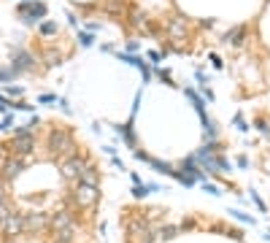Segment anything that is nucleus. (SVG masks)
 I'll list each match as a JSON object with an SVG mask.
<instances>
[{
	"mask_svg": "<svg viewBox=\"0 0 270 243\" xmlns=\"http://www.w3.org/2000/svg\"><path fill=\"white\" fill-rule=\"evenodd\" d=\"M195 78H197V87H208V76L203 68H195Z\"/></svg>",
	"mask_w": 270,
	"mask_h": 243,
	"instance_id": "nucleus-37",
	"label": "nucleus"
},
{
	"mask_svg": "<svg viewBox=\"0 0 270 243\" xmlns=\"http://www.w3.org/2000/svg\"><path fill=\"white\" fill-rule=\"evenodd\" d=\"M68 227H76V214L73 208H60V211L49 214V230L51 233H62Z\"/></svg>",
	"mask_w": 270,
	"mask_h": 243,
	"instance_id": "nucleus-9",
	"label": "nucleus"
},
{
	"mask_svg": "<svg viewBox=\"0 0 270 243\" xmlns=\"http://www.w3.org/2000/svg\"><path fill=\"white\" fill-rule=\"evenodd\" d=\"M143 22H146V14H141L138 8H130V27H133V30H141Z\"/></svg>",
	"mask_w": 270,
	"mask_h": 243,
	"instance_id": "nucleus-25",
	"label": "nucleus"
},
{
	"mask_svg": "<svg viewBox=\"0 0 270 243\" xmlns=\"http://www.w3.org/2000/svg\"><path fill=\"white\" fill-rule=\"evenodd\" d=\"M76 41H78V46H81V49H89L92 43H95V35H92V32H87V30H81L76 35Z\"/></svg>",
	"mask_w": 270,
	"mask_h": 243,
	"instance_id": "nucleus-30",
	"label": "nucleus"
},
{
	"mask_svg": "<svg viewBox=\"0 0 270 243\" xmlns=\"http://www.w3.org/2000/svg\"><path fill=\"white\" fill-rule=\"evenodd\" d=\"M230 216H233V219H238V222H243V225H249L252 227L254 225V216H249V214H243V211H238V208H230L227 211Z\"/></svg>",
	"mask_w": 270,
	"mask_h": 243,
	"instance_id": "nucleus-29",
	"label": "nucleus"
},
{
	"mask_svg": "<svg viewBox=\"0 0 270 243\" xmlns=\"http://www.w3.org/2000/svg\"><path fill=\"white\" fill-rule=\"evenodd\" d=\"M16 76H19V73L11 68V65H0V81H3V84H11Z\"/></svg>",
	"mask_w": 270,
	"mask_h": 243,
	"instance_id": "nucleus-27",
	"label": "nucleus"
},
{
	"mask_svg": "<svg viewBox=\"0 0 270 243\" xmlns=\"http://www.w3.org/2000/svg\"><path fill=\"white\" fill-rule=\"evenodd\" d=\"M179 227H181V233H189V230H195V227H197L195 216H187V219H184V222H181Z\"/></svg>",
	"mask_w": 270,
	"mask_h": 243,
	"instance_id": "nucleus-38",
	"label": "nucleus"
},
{
	"mask_svg": "<svg viewBox=\"0 0 270 243\" xmlns=\"http://www.w3.org/2000/svg\"><path fill=\"white\" fill-rule=\"evenodd\" d=\"M203 122V135H206V141H219V127H216V122L211 119V116H200Z\"/></svg>",
	"mask_w": 270,
	"mask_h": 243,
	"instance_id": "nucleus-20",
	"label": "nucleus"
},
{
	"mask_svg": "<svg viewBox=\"0 0 270 243\" xmlns=\"http://www.w3.org/2000/svg\"><path fill=\"white\" fill-rule=\"evenodd\" d=\"M235 165H238L241 170H246V168H249V157H246V154H241L238 160H235Z\"/></svg>",
	"mask_w": 270,
	"mask_h": 243,
	"instance_id": "nucleus-50",
	"label": "nucleus"
},
{
	"mask_svg": "<svg viewBox=\"0 0 270 243\" xmlns=\"http://www.w3.org/2000/svg\"><path fill=\"white\" fill-rule=\"evenodd\" d=\"M87 162H89V157L84 154V152H76V154L65 157V160L60 162V173H62V179L76 184V181H78V176H81V170L87 168Z\"/></svg>",
	"mask_w": 270,
	"mask_h": 243,
	"instance_id": "nucleus-4",
	"label": "nucleus"
},
{
	"mask_svg": "<svg viewBox=\"0 0 270 243\" xmlns=\"http://www.w3.org/2000/svg\"><path fill=\"white\" fill-rule=\"evenodd\" d=\"M254 124H257V130H260L262 135H265V138H270V122H268V119H262V116H257V119H254Z\"/></svg>",
	"mask_w": 270,
	"mask_h": 243,
	"instance_id": "nucleus-33",
	"label": "nucleus"
},
{
	"mask_svg": "<svg viewBox=\"0 0 270 243\" xmlns=\"http://www.w3.org/2000/svg\"><path fill=\"white\" fill-rule=\"evenodd\" d=\"M0 233H3L5 238H11V241H14L16 235H22V233H24V227H22V214H19V211H14V214H11L8 219L3 222Z\"/></svg>",
	"mask_w": 270,
	"mask_h": 243,
	"instance_id": "nucleus-12",
	"label": "nucleus"
},
{
	"mask_svg": "<svg viewBox=\"0 0 270 243\" xmlns=\"http://www.w3.org/2000/svg\"><path fill=\"white\" fill-rule=\"evenodd\" d=\"M249 195H252V200H254V206H257V208H260V211H262V214H265V211H268V208H265V203H262V198H260V195H257V192H254V189H252V192H249Z\"/></svg>",
	"mask_w": 270,
	"mask_h": 243,
	"instance_id": "nucleus-48",
	"label": "nucleus"
},
{
	"mask_svg": "<svg viewBox=\"0 0 270 243\" xmlns=\"http://www.w3.org/2000/svg\"><path fill=\"white\" fill-rule=\"evenodd\" d=\"M14 127H16V122H14V114H5L3 119H0V133H14Z\"/></svg>",
	"mask_w": 270,
	"mask_h": 243,
	"instance_id": "nucleus-32",
	"label": "nucleus"
},
{
	"mask_svg": "<svg viewBox=\"0 0 270 243\" xmlns=\"http://www.w3.org/2000/svg\"><path fill=\"white\" fill-rule=\"evenodd\" d=\"M233 124H235V127H238V130H241V133H246V130H249V122L243 119V114H241V111H238V114L233 116Z\"/></svg>",
	"mask_w": 270,
	"mask_h": 243,
	"instance_id": "nucleus-36",
	"label": "nucleus"
},
{
	"mask_svg": "<svg viewBox=\"0 0 270 243\" xmlns=\"http://www.w3.org/2000/svg\"><path fill=\"white\" fill-rule=\"evenodd\" d=\"M151 195V187L146 181H141V184H133V198L135 200H143V198H149Z\"/></svg>",
	"mask_w": 270,
	"mask_h": 243,
	"instance_id": "nucleus-24",
	"label": "nucleus"
},
{
	"mask_svg": "<svg viewBox=\"0 0 270 243\" xmlns=\"http://www.w3.org/2000/svg\"><path fill=\"white\" fill-rule=\"evenodd\" d=\"M208 60H211V65H214L216 70H222V68H225V62H222V57H219V54H214V51H211V54H208Z\"/></svg>",
	"mask_w": 270,
	"mask_h": 243,
	"instance_id": "nucleus-45",
	"label": "nucleus"
},
{
	"mask_svg": "<svg viewBox=\"0 0 270 243\" xmlns=\"http://www.w3.org/2000/svg\"><path fill=\"white\" fill-rule=\"evenodd\" d=\"M8 157H11V149L5 146V143H0V165H3V162L8 160Z\"/></svg>",
	"mask_w": 270,
	"mask_h": 243,
	"instance_id": "nucleus-49",
	"label": "nucleus"
},
{
	"mask_svg": "<svg viewBox=\"0 0 270 243\" xmlns=\"http://www.w3.org/2000/svg\"><path fill=\"white\" fill-rule=\"evenodd\" d=\"M76 233H78V225L62 230V233H51V238H46V243H78Z\"/></svg>",
	"mask_w": 270,
	"mask_h": 243,
	"instance_id": "nucleus-19",
	"label": "nucleus"
},
{
	"mask_svg": "<svg viewBox=\"0 0 270 243\" xmlns=\"http://www.w3.org/2000/svg\"><path fill=\"white\" fill-rule=\"evenodd\" d=\"M216 170H219V173H233V162H230L225 154H216Z\"/></svg>",
	"mask_w": 270,
	"mask_h": 243,
	"instance_id": "nucleus-28",
	"label": "nucleus"
},
{
	"mask_svg": "<svg viewBox=\"0 0 270 243\" xmlns=\"http://www.w3.org/2000/svg\"><path fill=\"white\" fill-rule=\"evenodd\" d=\"M124 51H127V54H138V51H141V43H138L135 38H130V41H127V49H124Z\"/></svg>",
	"mask_w": 270,
	"mask_h": 243,
	"instance_id": "nucleus-44",
	"label": "nucleus"
},
{
	"mask_svg": "<svg viewBox=\"0 0 270 243\" xmlns=\"http://www.w3.org/2000/svg\"><path fill=\"white\" fill-rule=\"evenodd\" d=\"M184 95H187L189 100H192V106H195L197 114H200V116H206V108H203V106H206V100H203V97L197 95V92H195L192 87H184Z\"/></svg>",
	"mask_w": 270,
	"mask_h": 243,
	"instance_id": "nucleus-21",
	"label": "nucleus"
},
{
	"mask_svg": "<svg viewBox=\"0 0 270 243\" xmlns=\"http://www.w3.org/2000/svg\"><path fill=\"white\" fill-rule=\"evenodd\" d=\"M100 51H105V54H116V46H114V43H103Z\"/></svg>",
	"mask_w": 270,
	"mask_h": 243,
	"instance_id": "nucleus-52",
	"label": "nucleus"
},
{
	"mask_svg": "<svg viewBox=\"0 0 270 243\" xmlns=\"http://www.w3.org/2000/svg\"><path fill=\"white\" fill-rule=\"evenodd\" d=\"M57 22H51V19H43L41 24H38V35L41 38H51V35H57Z\"/></svg>",
	"mask_w": 270,
	"mask_h": 243,
	"instance_id": "nucleus-23",
	"label": "nucleus"
},
{
	"mask_svg": "<svg viewBox=\"0 0 270 243\" xmlns=\"http://www.w3.org/2000/svg\"><path fill=\"white\" fill-rule=\"evenodd\" d=\"M11 68L16 70V73H32V70H35V65H38V57L32 54V51H27V49H16L11 51Z\"/></svg>",
	"mask_w": 270,
	"mask_h": 243,
	"instance_id": "nucleus-7",
	"label": "nucleus"
},
{
	"mask_svg": "<svg viewBox=\"0 0 270 243\" xmlns=\"http://www.w3.org/2000/svg\"><path fill=\"white\" fill-rule=\"evenodd\" d=\"M76 141L73 135H70L68 127H62V124H51L49 130H46V157L54 162H62L65 157L76 154Z\"/></svg>",
	"mask_w": 270,
	"mask_h": 243,
	"instance_id": "nucleus-1",
	"label": "nucleus"
},
{
	"mask_svg": "<svg viewBox=\"0 0 270 243\" xmlns=\"http://www.w3.org/2000/svg\"><path fill=\"white\" fill-rule=\"evenodd\" d=\"M30 162H35V157H8V160L0 165V179H3L5 184H11V181H16L19 176L27 170Z\"/></svg>",
	"mask_w": 270,
	"mask_h": 243,
	"instance_id": "nucleus-5",
	"label": "nucleus"
},
{
	"mask_svg": "<svg viewBox=\"0 0 270 243\" xmlns=\"http://www.w3.org/2000/svg\"><path fill=\"white\" fill-rule=\"evenodd\" d=\"M5 97H8V100H11V97H16V100H19V97H24V92H27V89H24V87H19V84H5Z\"/></svg>",
	"mask_w": 270,
	"mask_h": 243,
	"instance_id": "nucleus-26",
	"label": "nucleus"
},
{
	"mask_svg": "<svg viewBox=\"0 0 270 243\" xmlns=\"http://www.w3.org/2000/svg\"><path fill=\"white\" fill-rule=\"evenodd\" d=\"M16 16H22L24 24H41L49 16V5L43 0H22L16 5Z\"/></svg>",
	"mask_w": 270,
	"mask_h": 243,
	"instance_id": "nucleus-3",
	"label": "nucleus"
},
{
	"mask_svg": "<svg viewBox=\"0 0 270 243\" xmlns=\"http://www.w3.org/2000/svg\"><path fill=\"white\" fill-rule=\"evenodd\" d=\"M179 170L184 176H189V179H195L197 184L200 181H206V170H203L200 165H197V160H195V154H187L184 160L179 162Z\"/></svg>",
	"mask_w": 270,
	"mask_h": 243,
	"instance_id": "nucleus-10",
	"label": "nucleus"
},
{
	"mask_svg": "<svg viewBox=\"0 0 270 243\" xmlns=\"http://www.w3.org/2000/svg\"><path fill=\"white\" fill-rule=\"evenodd\" d=\"M133 157H135L138 162H146V165L151 162V154H149V152H143V149H135V152H133Z\"/></svg>",
	"mask_w": 270,
	"mask_h": 243,
	"instance_id": "nucleus-40",
	"label": "nucleus"
},
{
	"mask_svg": "<svg viewBox=\"0 0 270 243\" xmlns=\"http://www.w3.org/2000/svg\"><path fill=\"white\" fill-rule=\"evenodd\" d=\"M200 187H203V189H206V192H208V195H222V189H219V187H216V184H211V181H200Z\"/></svg>",
	"mask_w": 270,
	"mask_h": 243,
	"instance_id": "nucleus-41",
	"label": "nucleus"
},
{
	"mask_svg": "<svg viewBox=\"0 0 270 243\" xmlns=\"http://www.w3.org/2000/svg\"><path fill=\"white\" fill-rule=\"evenodd\" d=\"M11 214H14V206H11V203H3V206H0V227H3V222L8 219Z\"/></svg>",
	"mask_w": 270,
	"mask_h": 243,
	"instance_id": "nucleus-34",
	"label": "nucleus"
},
{
	"mask_svg": "<svg viewBox=\"0 0 270 243\" xmlns=\"http://www.w3.org/2000/svg\"><path fill=\"white\" fill-rule=\"evenodd\" d=\"M246 41V24H235V27H230L225 35H222V43H230V46H243Z\"/></svg>",
	"mask_w": 270,
	"mask_h": 243,
	"instance_id": "nucleus-14",
	"label": "nucleus"
},
{
	"mask_svg": "<svg viewBox=\"0 0 270 243\" xmlns=\"http://www.w3.org/2000/svg\"><path fill=\"white\" fill-rule=\"evenodd\" d=\"M35 135H11V157H35Z\"/></svg>",
	"mask_w": 270,
	"mask_h": 243,
	"instance_id": "nucleus-8",
	"label": "nucleus"
},
{
	"mask_svg": "<svg viewBox=\"0 0 270 243\" xmlns=\"http://www.w3.org/2000/svg\"><path fill=\"white\" fill-rule=\"evenodd\" d=\"M70 206L81 208V211H92V208L100 203V187H87V184H73V192H70Z\"/></svg>",
	"mask_w": 270,
	"mask_h": 243,
	"instance_id": "nucleus-2",
	"label": "nucleus"
},
{
	"mask_svg": "<svg viewBox=\"0 0 270 243\" xmlns=\"http://www.w3.org/2000/svg\"><path fill=\"white\" fill-rule=\"evenodd\" d=\"M103 152L111 154V157H116V149H114V146H103Z\"/></svg>",
	"mask_w": 270,
	"mask_h": 243,
	"instance_id": "nucleus-57",
	"label": "nucleus"
},
{
	"mask_svg": "<svg viewBox=\"0 0 270 243\" xmlns=\"http://www.w3.org/2000/svg\"><path fill=\"white\" fill-rule=\"evenodd\" d=\"M133 124H135V116H130V122H127V124H119V127H116V135H119L122 141L135 152V130H133Z\"/></svg>",
	"mask_w": 270,
	"mask_h": 243,
	"instance_id": "nucleus-18",
	"label": "nucleus"
},
{
	"mask_svg": "<svg viewBox=\"0 0 270 243\" xmlns=\"http://www.w3.org/2000/svg\"><path fill=\"white\" fill-rule=\"evenodd\" d=\"M38 103H60V97L51 95V92H46V95H38Z\"/></svg>",
	"mask_w": 270,
	"mask_h": 243,
	"instance_id": "nucleus-46",
	"label": "nucleus"
},
{
	"mask_svg": "<svg viewBox=\"0 0 270 243\" xmlns=\"http://www.w3.org/2000/svg\"><path fill=\"white\" fill-rule=\"evenodd\" d=\"M62 60H65V54L60 49H51V46H43V49H41L43 68H57V65H62Z\"/></svg>",
	"mask_w": 270,
	"mask_h": 243,
	"instance_id": "nucleus-15",
	"label": "nucleus"
},
{
	"mask_svg": "<svg viewBox=\"0 0 270 243\" xmlns=\"http://www.w3.org/2000/svg\"><path fill=\"white\" fill-rule=\"evenodd\" d=\"M225 235H230V238H233V241H238V243H243V233H241L238 227H227V230H225Z\"/></svg>",
	"mask_w": 270,
	"mask_h": 243,
	"instance_id": "nucleus-39",
	"label": "nucleus"
},
{
	"mask_svg": "<svg viewBox=\"0 0 270 243\" xmlns=\"http://www.w3.org/2000/svg\"><path fill=\"white\" fill-rule=\"evenodd\" d=\"M3 203H8V184L0 181V206H3Z\"/></svg>",
	"mask_w": 270,
	"mask_h": 243,
	"instance_id": "nucleus-47",
	"label": "nucleus"
},
{
	"mask_svg": "<svg viewBox=\"0 0 270 243\" xmlns=\"http://www.w3.org/2000/svg\"><path fill=\"white\" fill-rule=\"evenodd\" d=\"M154 76L160 78V81H165L168 87H176V81H173V73H170L168 68H157V70H154Z\"/></svg>",
	"mask_w": 270,
	"mask_h": 243,
	"instance_id": "nucleus-31",
	"label": "nucleus"
},
{
	"mask_svg": "<svg viewBox=\"0 0 270 243\" xmlns=\"http://www.w3.org/2000/svg\"><path fill=\"white\" fill-rule=\"evenodd\" d=\"M149 165L154 168V173H162V176H173L176 173V168L170 165V162H162V160H157V157H151Z\"/></svg>",
	"mask_w": 270,
	"mask_h": 243,
	"instance_id": "nucleus-22",
	"label": "nucleus"
},
{
	"mask_svg": "<svg viewBox=\"0 0 270 243\" xmlns=\"http://www.w3.org/2000/svg\"><path fill=\"white\" fill-rule=\"evenodd\" d=\"M22 227L24 235H38L49 230V214L46 211H22Z\"/></svg>",
	"mask_w": 270,
	"mask_h": 243,
	"instance_id": "nucleus-6",
	"label": "nucleus"
},
{
	"mask_svg": "<svg viewBox=\"0 0 270 243\" xmlns=\"http://www.w3.org/2000/svg\"><path fill=\"white\" fill-rule=\"evenodd\" d=\"M68 22H70V27H78V19L70 14V11H68Z\"/></svg>",
	"mask_w": 270,
	"mask_h": 243,
	"instance_id": "nucleus-55",
	"label": "nucleus"
},
{
	"mask_svg": "<svg viewBox=\"0 0 270 243\" xmlns=\"http://www.w3.org/2000/svg\"><path fill=\"white\" fill-rule=\"evenodd\" d=\"M111 162H114V168H119V170H124V162L119 160V157H111Z\"/></svg>",
	"mask_w": 270,
	"mask_h": 243,
	"instance_id": "nucleus-54",
	"label": "nucleus"
},
{
	"mask_svg": "<svg viewBox=\"0 0 270 243\" xmlns=\"http://www.w3.org/2000/svg\"><path fill=\"white\" fill-rule=\"evenodd\" d=\"M78 184H87V187H100V168L95 165V162H87V168L81 170V176H78Z\"/></svg>",
	"mask_w": 270,
	"mask_h": 243,
	"instance_id": "nucleus-13",
	"label": "nucleus"
},
{
	"mask_svg": "<svg viewBox=\"0 0 270 243\" xmlns=\"http://www.w3.org/2000/svg\"><path fill=\"white\" fill-rule=\"evenodd\" d=\"M97 30H100V22H89V24H87V32H92V35H95Z\"/></svg>",
	"mask_w": 270,
	"mask_h": 243,
	"instance_id": "nucleus-53",
	"label": "nucleus"
},
{
	"mask_svg": "<svg viewBox=\"0 0 270 243\" xmlns=\"http://www.w3.org/2000/svg\"><path fill=\"white\" fill-rule=\"evenodd\" d=\"M200 92H203V97H206L208 103H214V100H216V95H214V92H211L208 87H200Z\"/></svg>",
	"mask_w": 270,
	"mask_h": 243,
	"instance_id": "nucleus-51",
	"label": "nucleus"
},
{
	"mask_svg": "<svg viewBox=\"0 0 270 243\" xmlns=\"http://www.w3.org/2000/svg\"><path fill=\"white\" fill-rule=\"evenodd\" d=\"M200 27H214V19H200Z\"/></svg>",
	"mask_w": 270,
	"mask_h": 243,
	"instance_id": "nucleus-56",
	"label": "nucleus"
},
{
	"mask_svg": "<svg viewBox=\"0 0 270 243\" xmlns=\"http://www.w3.org/2000/svg\"><path fill=\"white\" fill-rule=\"evenodd\" d=\"M146 57H149V60H151V62H154V65H160V60H165V54H162V51H160V49H151V51H149V54H146Z\"/></svg>",
	"mask_w": 270,
	"mask_h": 243,
	"instance_id": "nucleus-42",
	"label": "nucleus"
},
{
	"mask_svg": "<svg viewBox=\"0 0 270 243\" xmlns=\"http://www.w3.org/2000/svg\"><path fill=\"white\" fill-rule=\"evenodd\" d=\"M165 30H168L170 41H181V38H187V32H189V22L184 16H170L165 22Z\"/></svg>",
	"mask_w": 270,
	"mask_h": 243,
	"instance_id": "nucleus-11",
	"label": "nucleus"
},
{
	"mask_svg": "<svg viewBox=\"0 0 270 243\" xmlns=\"http://www.w3.org/2000/svg\"><path fill=\"white\" fill-rule=\"evenodd\" d=\"M154 235L162 243H168V241H173L176 235H181V227L179 225H170V222H160V225L154 227Z\"/></svg>",
	"mask_w": 270,
	"mask_h": 243,
	"instance_id": "nucleus-16",
	"label": "nucleus"
},
{
	"mask_svg": "<svg viewBox=\"0 0 270 243\" xmlns=\"http://www.w3.org/2000/svg\"><path fill=\"white\" fill-rule=\"evenodd\" d=\"M138 70H141V76H143V84H151V78H154V70L149 68V62H143Z\"/></svg>",
	"mask_w": 270,
	"mask_h": 243,
	"instance_id": "nucleus-35",
	"label": "nucleus"
},
{
	"mask_svg": "<svg viewBox=\"0 0 270 243\" xmlns=\"http://www.w3.org/2000/svg\"><path fill=\"white\" fill-rule=\"evenodd\" d=\"M100 8H103L108 16L119 19V16H124V11H127V0H103Z\"/></svg>",
	"mask_w": 270,
	"mask_h": 243,
	"instance_id": "nucleus-17",
	"label": "nucleus"
},
{
	"mask_svg": "<svg viewBox=\"0 0 270 243\" xmlns=\"http://www.w3.org/2000/svg\"><path fill=\"white\" fill-rule=\"evenodd\" d=\"M11 108L14 111H32L30 103H24V100H11Z\"/></svg>",
	"mask_w": 270,
	"mask_h": 243,
	"instance_id": "nucleus-43",
	"label": "nucleus"
}]
</instances>
